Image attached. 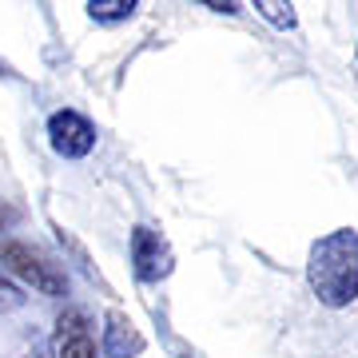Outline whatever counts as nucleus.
<instances>
[{
    "mask_svg": "<svg viewBox=\"0 0 358 358\" xmlns=\"http://www.w3.org/2000/svg\"><path fill=\"white\" fill-rule=\"evenodd\" d=\"M52 358H100L92 338V319L80 307H68L52 331Z\"/></svg>",
    "mask_w": 358,
    "mask_h": 358,
    "instance_id": "obj_5",
    "label": "nucleus"
},
{
    "mask_svg": "<svg viewBox=\"0 0 358 358\" xmlns=\"http://www.w3.org/2000/svg\"><path fill=\"white\" fill-rule=\"evenodd\" d=\"M179 358H192V355H179Z\"/></svg>",
    "mask_w": 358,
    "mask_h": 358,
    "instance_id": "obj_14",
    "label": "nucleus"
},
{
    "mask_svg": "<svg viewBox=\"0 0 358 358\" xmlns=\"http://www.w3.org/2000/svg\"><path fill=\"white\" fill-rule=\"evenodd\" d=\"M13 219H16V211H13V207H4V203H0V231L8 227V223H13Z\"/></svg>",
    "mask_w": 358,
    "mask_h": 358,
    "instance_id": "obj_11",
    "label": "nucleus"
},
{
    "mask_svg": "<svg viewBox=\"0 0 358 358\" xmlns=\"http://www.w3.org/2000/svg\"><path fill=\"white\" fill-rule=\"evenodd\" d=\"M0 271L32 287L36 294L48 299H64L68 294V271L40 247L24 243V239H0Z\"/></svg>",
    "mask_w": 358,
    "mask_h": 358,
    "instance_id": "obj_2",
    "label": "nucleus"
},
{
    "mask_svg": "<svg viewBox=\"0 0 358 358\" xmlns=\"http://www.w3.org/2000/svg\"><path fill=\"white\" fill-rule=\"evenodd\" d=\"M171 271H176V255H171L164 231L136 223L131 227V275L140 282H164Z\"/></svg>",
    "mask_w": 358,
    "mask_h": 358,
    "instance_id": "obj_3",
    "label": "nucleus"
},
{
    "mask_svg": "<svg viewBox=\"0 0 358 358\" xmlns=\"http://www.w3.org/2000/svg\"><path fill=\"white\" fill-rule=\"evenodd\" d=\"M0 76H16V72H13V64H8V60H0Z\"/></svg>",
    "mask_w": 358,
    "mask_h": 358,
    "instance_id": "obj_12",
    "label": "nucleus"
},
{
    "mask_svg": "<svg viewBox=\"0 0 358 358\" xmlns=\"http://www.w3.org/2000/svg\"><path fill=\"white\" fill-rule=\"evenodd\" d=\"M148 338L140 334V327L124 315V310H108L103 315V331H100V355L103 358H140Z\"/></svg>",
    "mask_w": 358,
    "mask_h": 358,
    "instance_id": "obj_6",
    "label": "nucleus"
},
{
    "mask_svg": "<svg viewBox=\"0 0 358 358\" xmlns=\"http://www.w3.org/2000/svg\"><path fill=\"white\" fill-rule=\"evenodd\" d=\"M16 307H24V291L0 271V310H16Z\"/></svg>",
    "mask_w": 358,
    "mask_h": 358,
    "instance_id": "obj_9",
    "label": "nucleus"
},
{
    "mask_svg": "<svg viewBox=\"0 0 358 358\" xmlns=\"http://www.w3.org/2000/svg\"><path fill=\"white\" fill-rule=\"evenodd\" d=\"M255 13L263 16L267 24L282 28V32H294V28H299V16H294L291 4H279V0H259V4H255Z\"/></svg>",
    "mask_w": 358,
    "mask_h": 358,
    "instance_id": "obj_8",
    "label": "nucleus"
},
{
    "mask_svg": "<svg viewBox=\"0 0 358 358\" xmlns=\"http://www.w3.org/2000/svg\"><path fill=\"white\" fill-rule=\"evenodd\" d=\"M84 8H88V16L96 24H120V20H131L136 16L140 0H88Z\"/></svg>",
    "mask_w": 358,
    "mask_h": 358,
    "instance_id": "obj_7",
    "label": "nucleus"
},
{
    "mask_svg": "<svg viewBox=\"0 0 358 358\" xmlns=\"http://www.w3.org/2000/svg\"><path fill=\"white\" fill-rule=\"evenodd\" d=\"M24 358H40V355H36V350H32V355H24Z\"/></svg>",
    "mask_w": 358,
    "mask_h": 358,
    "instance_id": "obj_13",
    "label": "nucleus"
},
{
    "mask_svg": "<svg viewBox=\"0 0 358 358\" xmlns=\"http://www.w3.org/2000/svg\"><path fill=\"white\" fill-rule=\"evenodd\" d=\"M207 8H211V13H227V16H235L239 8H243V4H235V0H207Z\"/></svg>",
    "mask_w": 358,
    "mask_h": 358,
    "instance_id": "obj_10",
    "label": "nucleus"
},
{
    "mask_svg": "<svg viewBox=\"0 0 358 358\" xmlns=\"http://www.w3.org/2000/svg\"><path fill=\"white\" fill-rule=\"evenodd\" d=\"M355 60H358V48H355Z\"/></svg>",
    "mask_w": 358,
    "mask_h": 358,
    "instance_id": "obj_15",
    "label": "nucleus"
},
{
    "mask_svg": "<svg viewBox=\"0 0 358 358\" xmlns=\"http://www.w3.org/2000/svg\"><path fill=\"white\" fill-rule=\"evenodd\" d=\"M48 143L64 159H84V155L96 152V124L72 108H60V112L48 115Z\"/></svg>",
    "mask_w": 358,
    "mask_h": 358,
    "instance_id": "obj_4",
    "label": "nucleus"
},
{
    "mask_svg": "<svg viewBox=\"0 0 358 358\" xmlns=\"http://www.w3.org/2000/svg\"><path fill=\"white\" fill-rule=\"evenodd\" d=\"M307 282L322 307L343 310L358 303V231L338 227L315 239L307 251Z\"/></svg>",
    "mask_w": 358,
    "mask_h": 358,
    "instance_id": "obj_1",
    "label": "nucleus"
}]
</instances>
